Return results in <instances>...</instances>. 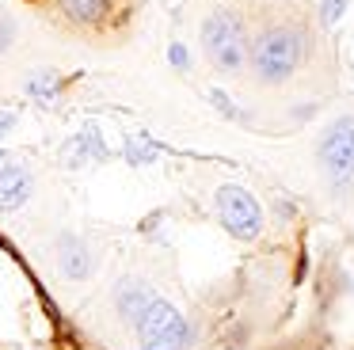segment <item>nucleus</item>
Masks as SVG:
<instances>
[{"label": "nucleus", "mask_w": 354, "mask_h": 350, "mask_svg": "<svg viewBox=\"0 0 354 350\" xmlns=\"http://www.w3.org/2000/svg\"><path fill=\"white\" fill-rule=\"evenodd\" d=\"M138 331V350H187L191 347V324L171 301L160 293L149 297V304L130 320Z\"/></svg>", "instance_id": "nucleus-3"}, {"label": "nucleus", "mask_w": 354, "mask_h": 350, "mask_svg": "<svg viewBox=\"0 0 354 350\" xmlns=\"http://www.w3.org/2000/svg\"><path fill=\"white\" fill-rule=\"evenodd\" d=\"M308 57V30L293 19H278L263 27L248 42V68L259 84H286Z\"/></svg>", "instance_id": "nucleus-1"}, {"label": "nucleus", "mask_w": 354, "mask_h": 350, "mask_svg": "<svg viewBox=\"0 0 354 350\" xmlns=\"http://www.w3.org/2000/svg\"><path fill=\"white\" fill-rule=\"evenodd\" d=\"M217 213H221V225L229 228L236 240H255L263 232V210L244 187L236 183H225L217 190Z\"/></svg>", "instance_id": "nucleus-5"}, {"label": "nucleus", "mask_w": 354, "mask_h": 350, "mask_svg": "<svg viewBox=\"0 0 354 350\" xmlns=\"http://www.w3.org/2000/svg\"><path fill=\"white\" fill-rule=\"evenodd\" d=\"M31 190H35L31 172H27V167H19V164H12L8 172L0 175V213L19 210V205L31 198Z\"/></svg>", "instance_id": "nucleus-7"}, {"label": "nucleus", "mask_w": 354, "mask_h": 350, "mask_svg": "<svg viewBox=\"0 0 354 350\" xmlns=\"http://www.w3.org/2000/svg\"><path fill=\"white\" fill-rule=\"evenodd\" d=\"M27 91H31L35 99H42V103H50V99L57 95V76H50V73L31 76V80H27Z\"/></svg>", "instance_id": "nucleus-10"}, {"label": "nucleus", "mask_w": 354, "mask_h": 350, "mask_svg": "<svg viewBox=\"0 0 354 350\" xmlns=\"http://www.w3.org/2000/svg\"><path fill=\"white\" fill-rule=\"evenodd\" d=\"M12 126H16V114H12V111H0V137H8Z\"/></svg>", "instance_id": "nucleus-11"}, {"label": "nucleus", "mask_w": 354, "mask_h": 350, "mask_svg": "<svg viewBox=\"0 0 354 350\" xmlns=\"http://www.w3.org/2000/svg\"><path fill=\"white\" fill-rule=\"evenodd\" d=\"M57 266L73 282L88 278L92 274V251H88V243L80 236H62V243H57Z\"/></svg>", "instance_id": "nucleus-6"}, {"label": "nucleus", "mask_w": 354, "mask_h": 350, "mask_svg": "<svg viewBox=\"0 0 354 350\" xmlns=\"http://www.w3.org/2000/svg\"><path fill=\"white\" fill-rule=\"evenodd\" d=\"M8 42H12V23L4 19V15H0V50H4Z\"/></svg>", "instance_id": "nucleus-12"}, {"label": "nucleus", "mask_w": 354, "mask_h": 350, "mask_svg": "<svg viewBox=\"0 0 354 350\" xmlns=\"http://www.w3.org/2000/svg\"><path fill=\"white\" fill-rule=\"evenodd\" d=\"M320 172L331 183V190L354 187V114L335 118L320 137Z\"/></svg>", "instance_id": "nucleus-4"}, {"label": "nucleus", "mask_w": 354, "mask_h": 350, "mask_svg": "<svg viewBox=\"0 0 354 350\" xmlns=\"http://www.w3.org/2000/svg\"><path fill=\"white\" fill-rule=\"evenodd\" d=\"M57 8L77 27H100L111 15V0H57Z\"/></svg>", "instance_id": "nucleus-8"}, {"label": "nucleus", "mask_w": 354, "mask_h": 350, "mask_svg": "<svg viewBox=\"0 0 354 350\" xmlns=\"http://www.w3.org/2000/svg\"><path fill=\"white\" fill-rule=\"evenodd\" d=\"M8 167H12V156H8V152H0V175L8 172Z\"/></svg>", "instance_id": "nucleus-14"}, {"label": "nucleus", "mask_w": 354, "mask_h": 350, "mask_svg": "<svg viewBox=\"0 0 354 350\" xmlns=\"http://www.w3.org/2000/svg\"><path fill=\"white\" fill-rule=\"evenodd\" d=\"M149 297H153V289H149L145 282L126 278L122 286L115 289V308H118V316H122V320H133V316H138V312L149 304Z\"/></svg>", "instance_id": "nucleus-9"}, {"label": "nucleus", "mask_w": 354, "mask_h": 350, "mask_svg": "<svg viewBox=\"0 0 354 350\" xmlns=\"http://www.w3.org/2000/svg\"><path fill=\"white\" fill-rule=\"evenodd\" d=\"M171 61H176V65H179V68H183V65H187V53H183V46H171Z\"/></svg>", "instance_id": "nucleus-13"}, {"label": "nucleus", "mask_w": 354, "mask_h": 350, "mask_svg": "<svg viewBox=\"0 0 354 350\" xmlns=\"http://www.w3.org/2000/svg\"><path fill=\"white\" fill-rule=\"evenodd\" d=\"M202 50H206L209 65L225 76H236L248 68V23L236 8H214V12L202 19Z\"/></svg>", "instance_id": "nucleus-2"}]
</instances>
